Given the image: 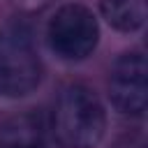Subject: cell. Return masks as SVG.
<instances>
[{
  "label": "cell",
  "instance_id": "1",
  "mask_svg": "<svg viewBox=\"0 0 148 148\" xmlns=\"http://www.w3.org/2000/svg\"><path fill=\"white\" fill-rule=\"evenodd\" d=\"M51 130L62 148H97L106 130L99 97L83 83L62 86L51 109Z\"/></svg>",
  "mask_w": 148,
  "mask_h": 148
},
{
  "label": "cell",
  "instance_id": "2",
  "mask_svg": "<svg viewBox=\"0 0 148 148\" xmlns=\"http://www.w3.org/2000/svg\"><path fill=\"white\" fill-rule=\"evenodd\" d=\"M42 56L25 23L0 28V97H25L42 83Z\"/></svg>",
  "mask_w": 148,
  "mask_h": 148
},
{
  "label": "cell",
  "instance_id": "3",
  "mask_svg": "<svg viewBox=\"0 0 148 148\" xmlns=\"http://www.w3.org/2000/svg\"><path fill=\"white\" fill-rule=\"evenodd\" d=\"M46 42L51 51L69 62L92 56L99 42V23L95 14L76 2L62 5L53 12L46 25Z\"/></svg>",
  "mask_w": 148,
  "mask_h": 148
},
{
  "label": "cell",
  "instance_id": "4",
  "mask_svg": "<svg viewBox=\"0 0 148 148\" xmlns=\"http://www.w3.org/2000/svg\"><path fill=\"white\" fill-rule=\"evenodd\" d=\"M109 97L116 111L139 118L148 106V65L141 51L123 53L109 72Z\"/></svg>",
  "mask_w": 148,
  "mask_h": 148
},
{
  "label": "cell",
  "instance_id": "5",
  "mask_svg": "<svg viewBox=\"0 0 148 148\" xmlns=\"http://www.w3.org/2000/svg\"><path fill=\"white\" fill-rule=\"evenodd\" d=\"M0 148H44V123L37 113L23 111L0 123Z\"/></svg>",
  "mask_w": 148,
  "mask_h": 148
},
{
  "label": "cell",
  "instance_id": "6",
  "mask_svg": "<svg viewBox=\"0 0 148 148\" xmlns=\"http://www.w3.org/2000/svg\"><path fill=\"white\" fill-rule=\"evenodd\" d=\"M99 12L118 32H136L148 16L146 0H99Z\"/></svg>",
  "mask_w": 148,
  "mask_h": 148
}]
</instances>
